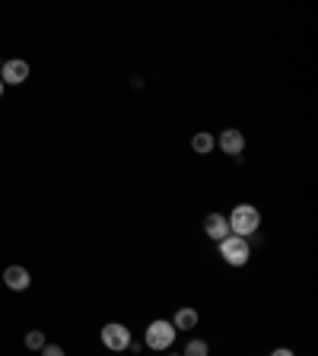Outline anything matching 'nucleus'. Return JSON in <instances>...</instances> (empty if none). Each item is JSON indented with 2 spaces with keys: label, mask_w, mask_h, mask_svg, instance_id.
Wrapping results in <instances>:
<instances>
[{
  "label": "nucleus",
  "mask_w": 318,
  "mask_h": 356,
  "mask_svg": "<svg viewBox=\"0 0 318 356\" xmlns=\"http://www.w3.org/2000/svg\"><path fill=\"white\" fill-rule=\"evenodd\" d=\"M271 356H296V353H293V350H290V347H277Z\"/></svg>",
  "instance_id": "obj_14"
},
{
  "label": "nucleus",
  "mask_w": 318,
  "mask_h": 356,
  "mask_svg": "<svg viewBox=\"0 0 318 356\" xmlns=\"http://www.w3.org/2000/svg\"><path fill=\"white\" fill-rule=\"evenodd\" d=\"M198 318H201L198 308L182 306L176 315H172V328H176V331H194V328H198Z\"/></svg>",
  "instance_id": "obj_9"
},
{
  "label": "nucleus",
  "mask_w": 318,
  "mask_h": 356,
  "mask_svg": "<svg viewBox=\"0 0 318 356\" xmlns=\"http://www.w3.org/2000/svg\"><path fill=\"white\" fill-rule=\"evenodd\" d=\"M25 347H29V350H42L45 347V331H29V334H25Z\"/></svg>",
  "instance_id": "obj_12"
},
{
  "label": "nucleus",
  "mask_w": 318,
  "mask_h": 356,
  "mask_svg": "<svg viewBox=\"0 0 318 356\" xmlns=\"http://www.w3.org/2000/svg\"><path fill=\"white\" fill-rule=\"evenodd\" d=\"M176 328H172V322H166V318H156V322L147 324V334H143V344L150 350H156V353H166V350H172V344H176Z\"/></svg>",
  "instance_id": "obj_2"
},
{
  "label": "nucleus",
  "mask_w": 318,
  "mask_h": 356,
  "mask_svg": "<svg viewBox=\"0 0 318 356\" xmlns=\"http://www.w3.org/2000/svg\"><path fill=\"white\" fill-rule=\"evenodd\" d=\"M0 80H3V86H19V83H25L29 80V64L25 61H19V58H13V61H3V67H0Z\"/></svg>",
  "instance_id": "obj_6"
},
{
  "label": "nucleus",
  "mask_w": 318,
  "mask_h": 356,
  "mask_svg": "<svg viewBox=\"0 0 318 356\" xmlns=\"http://www.w3.org/2000/svg\"><path fill=\"white\" fill-rule=\"evenodd\" d=\"M226 220H229V232L239 235V239H251L261 229V210L255 204H235Z\"/></svg>",
  "instance_id": "obj_1"
},
{
  "label": "nucleus",
  "mask_w": 318,
  "mask_h": 356,
  "mask_svg": "<svg viewBox=\"0 0 318 356\" xmlns=\"http://www.w3.org/2000/svg\"><path fill=\"white\" fill-rule=\"evenodd\" d=\"M39 353H42V356H67V353H64V347H58V344H45Z\"/></svg>",
  "instance_id": "obj_13"
},
{
  "label": "nucleus",
  "mask_w": 318,
  "mask_h": 356,
  "mask_svg": "<svg viewBox=\"0 0 318 356\" xmlns=\"http://www.w3.org/2000/svg\"><path fill=\"white\" fill-rule=\"evenodd\" d=\"M191 149L198 153V156H210V153L217 149V137H213V134H207V131H198L191 137Z\"/></svg>",
  "instance_id": "obj_10"
},
{
  "label": "nucleus",
  "mask_w": 318,
  "mask_h": 356,
  "mask_svg": "<svg viewBox=\"0 0 318 356\" xmlns=\"http://www.w3.org/2000/svg\"><path fill=\"white\" fill-rule=\"evenodd\" d=\"M182 356H210V344H207V340H201V337H194V340L184 344Z\"/></svg>",
  "instance_id": "obj_11"
},
{
  "label": "nucleus",
  "mask_w": 318,
  "mask_h": 356,
  "mask_svg": "<svg viewBox=\"0 0 318 356\" xmlns=\"http://www.w3.org/2000/svg\"><path fill=\"white\" fill-rule=\"evenodd\" d=\"M204 232H207V239H213V242H223L226 235H233V232H229V220L223 213H207Z\"/></svg>",
  "instance_id": "obj_7"
},
{
  "label": "nucleus",
  "mask_w": 318,
  "mask_h": 356,
  "mask_svg": "<svg viewBox=\"0 0 318 356\" xmlns=\"http://www.w3.org/2000/svg\"><path fill=\"white\" fill-rule=\"evenodd\" d=\"M0 99H3V80H0Z\"/></svg>",
  "instance_id": "obj_15"
},
{
  "label": "nucleus",
  "mask_w": 318,
  "mask_h": 356,
  "mask_svg": "<svg viewBox=\"0 0 318 356\" xmlns=\"http://www.w3.org/2000/svg\"><path fill=\"white\" fill-rule=\"evenodd\" d=\"M0 67H3V61H0Z\"/></svg>",
  "instance_id": "obj_17"
},
{
  "label": "nucleus",
  "mask_w": 318,
  "mask_h": 356,
  "mask_svg": "<svg viewBox=\"0 0 318 356\" xmlns=\"http://www.w3.org/2000/svg\"><path fill=\"white\" fill-rule=\"evenodd\" d=\"M220 245V258L226 261L229 267H245L251 258V242L248 239H239V235H226Z\"/></svg>",
  "instance_id": "obj_3"
},
{
  "label": "nucleus",
  "mask_w": 318,
  "mask_h": 356,
  "mask_svg": "<svg viewBox=\"0 0 318 356\" xmlns=\"http://www.w3.org/2000/svg\"><path fill=\"white\" fill-rule=\"evenodd\" d=\"M217 147L226 153V156H233V159H239L245 153V134L239 131V127H226V131L220 134L217 137Z\"/></svg>",
  "instance_id": "obj_5"
},
{
  "label": "nucleus",
  "mask_w": 318,
  "mask_h": 356,
  "mask_svg": "<svg viewBox=\"0 0 318 356\" xmlns=\"http://www.w3.org/2000/svg\"><path fill=\"white\" fill-rule=\"evenodd\" d=\"M99 337H102V347L112 350V353H125V350L131 347V340H134L131 337V328L121 322H109L99 331Z\"/></svg>",
  "instance_id": "obj_4"
},
{
  "label": "nucleus",
  "mask_w": 318,
  "mask_h": 356,
  "mask_svg": "<svg viewBox=\"0 0 318 356\" xmlns=\"http://www.w3.org/2000/svg\"><path fill=\"white\" fill-rule=\"evenodd\" d=\"M3 283H7L13 293H23V290H29V286H32V277H29V271H25V267L13 264V267H7V271H3Z\"/></svg>",
  "instance_id": "obj_8"
},
{
  "label": "nucleus",
  "mask_w": 318,
  "mask_h": 356,
  "mask_svg": "<svg viewBox=\"0 0 318 356\" xmlns=\"http://www.w3.org/2000/svg\"><path fill=\"white\" fill-rule=\"evenodd\" d=\"M172 356H182V353H172Z\"/></svg>",
  "instance_id": "obj_16"
}]
</instances>
